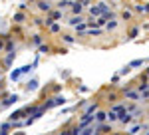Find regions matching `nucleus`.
Here are the masks:
<instances>
[{
    "label": "nucleus",
    "mask_w": 149,
    "mask_h": 135,
    "mask_svg": "<svg viewBox=\"0 0 149 135\" xmlns=\"http://www.w3.org/2000/svg\"><path fill=\"white\" fill-rule=\"evenodd\" d=\"M103 34H105V30H103V28H97V26L86 30V36H92V38H97V36H103Z\"/></svg>",
    "instance_id": "7"
},
{
    "label": "nucleus",
    "mask_w": 149,
    "mask_h": 135,
    "mask_svg": "<svg viewBox=\"0 0 149 135\" xmlns=\"http://www.w3.org/2000/svg\"><path fill=\"white\" fill-rule=\"evenodd\" d=\"M123 97L133 103H141V95H139L137 90H131V88H123Z\"/></svg>",
    "instance_id": "2"
},
{
    "label": "nucleus",
    "mask_w": 149,
    "mask_h": 135,
    "mask_svg": "<svg viewBox=\"0 0 149 135\" xmlns=\"http://www.w3.org/2000/svg\"><path fill=\"white\" fill-rule=\"evenodd\" d=\"M70 10H72V16H76V14H81V12H84V6L78 4V2H74V4L70 6Z\"/></svg>",
    "instance_id": "20"
},
{
    "label": "nucleus",
    "mask_w": 149,
    "mask_h": 135,
    "mask_svg": "<svg viewBox=\"0 0 149 135\" xmlns=\"http://www.w3.org/2000/svg\"><path fill=\"white\" fill-rule=\"evenodd\" d=\"M129 72H131V68H129V66H123L119 72H117V76H125V74H129Z\"/></svg>",
    "instance_id": "33"
},
{
    "label": "nucleus",
    "mask_w": 149,
    "mask_h": 135,
    "mask_svg": "<svg viewBox=\"0 0 149 135\" xmlns=\"http://www.w3.org/2000/svg\"><path fill=\"white\" fill-rule=\"evenodd\" d=\"M95 131L100 135H109L113 129H111V123H95Z\"/></svg>",
    "instance_id": "4"
},
{
    "label": "nucleus",
    "mask_w": 149,
    "mask_h": 135,
    "mask_svg": "<svg viewBox=\"0 0 149 135\" xmlns=\"http://www.w3.org/2000/svg\"><path fill=\"white\" fill-rule=\"evenodd\" d=\"M64 103H66V97H64V95H54V97H50L48 101L40 103V105L48 111V109H52V107H56V105H64Z\"/></svg>",
    "instance_id": "1"
},
{
    "label": "nucleus",
    "mask_w": 149,
    "mask_h": 135,
    "mask_svg": "<svg viewBox=\"0 0 149 135\" xmlns=\"http://www.w3.org/2000/svg\"><path fill=\"white\" fill-rule=\"evenodd\" d=\"M137 34H139V28H131V30H129V40H133Z\"/></svg>",
    "instance_id": "34"
},
{
    "label": "nucleus",
    "mask_w": 149,
    "mask_h": 135,
    "mask_svg": "<svg viewBox=\"0 0 149 135\" xmlns=\"http://www.w3.org/2000/svg\"><path fill=\"white\" fill-rule=\"evenodd\" d=\"M0 95H2V90H0Z\"/></svg>",
    "instance_id": "44"
},
{
    "label": "nucleus",
    "mask_w": 149,
    "mask_h": 135,
    "mask_svg": "<svg viewBox=\"0 0 149 135\" xmlns=\"http://www.w3.org/2000/svg\"><path fill=\"white\" fill-rule=\"evenodd\" d=\"M14 60H16V52H8L6 58H4V62H2V64H4V70H10V66H12Z\"/></svg>",
    "instance_id": "8"
},
{
    "label": "nucleus",
    "mask_w": 149,
    "mask_h": 135,
    "mask_svg": "<svg viewBox=\"0 0 149 135\" xmlns=\"http://www.w3.org/2000/svg\"><path fill=\"white\" fill-rule=\"evenodd\" d=\"M123 105H125V101H123V103H113V105L109 107V111H115V113H119L121 109H123Z\"/></svg>",
    "instance_id": "30"
},
{
    "label": "nucleus",
    "mask_w": 149,
    "mask_h": 135,
    "mask_svg": "<svg viewBox=\"0 0 149 135\" xmlns=\"http://www.w3.org/2000/svg\"><path fill=\"white\" fill-rule=\"evenodd\" d=\"M111 135H123V133H111Z\"/></svg>",
    "instance_id": "41"
},
{
    "label": "nucleus",
    "mask_w": 149,
    "mask_h": 135,
    "mask_svg": "<svg viewBox=\"0 0 149 135\" xmlns=\"http://www.w3.org/2000/svg\"><path fill=\"white\" fill-rule=\"evenodd\" d=\"M117 121H119V123H123V125H127V123H131V121H133V117H131L125 109H121V111L117 113Z\"/></svg>",
    "instance_id": "5"
},
{
    "label": "nucleus",
    "mask_w": 149,
    "mask_h": 135,
    "mask_svg": "<svg viewBox=\"0 0 149 135\" xmlns=\"http://www.w3.org/2000/svg\"><path fill=\"white\" fill-rule=\"evenodd\" d=\"M93 131H95V125L92 123V125H88V127H84V129L80 131V135H92Z\"/></svg>",
    "instance_id": "26"
},
{
    "label": "nucleus",
    "mask_w": 149,
    "mask_h": 135,
    "mask_svg": "<svg viewBox=\"0 0 149 135\" xmlns=\"http://www.w3.org/2000/svg\"><path fill=\"white\" fill-rule=\"evenodd\" d=\"M117 100H119L117 93H109V95H107V101H117Z\"/></svg>",
    "instance_id": "35"
},
{
    "label": "nucleus",
    "mask_w": 149,
    "mask_h": 135,
    "mask_svg": "<svg viewBox=\"0 0 149 135\" xmlns=\"http://www.w3.org/2000/svg\"><path fill=\"white\" fill-rule=\"evenodd\" d=\"M62 40H64L66 44H76V38H74L72 34H62Z\"/></svg>",
    "instance_id": "28"
},
{
    "label": "nucleus",
    "mask_w": 149,
    "mask_h": 135,
    "mask_svg": "<svg viewBox=\"0 0 149 135\" xmlns=\"http://www.w3.org/2000/svg\"><path fill=\"white\" fill-rule=\"evenodd\" d=\"M0 135H8V133H6V131H2V129H0Z\"/></svg>",
    "instance_id": "39"
},
{
    "label": "nucleus",
    "mask_w": 149,
    "mask_h": 135,
    "mask_svg": "<svg viewBox=\"0 0 149 135\" xmlns=\"http://www.w3.org/2000/svg\"><path fill=\"white\" fill-rule=\"evenodd\" d=\"M93 123V113H81L80 121H78V127L80 129H84V127H88V125Z\"/></svg>",
    "instance_id": "3"
},
{
    "label": "nucleus",
    "mask_w": 149,
    "mask_h": 135,
    "mask_svg": "<svg viewBox=\"0 0 149 135\" xmlns=\"http://www.w3.org/2000/svg\"><path fill=\"white\" fill-rule=\"evenodd\" d=\"M133 10L137 12V14H145L147 12V6L145 4H133Z\"/></svg>",
    "instance_id": "27"
},
{
    "label": "nucleus",
    "mask_w": 149,
    "mask_h": 135,
    "mask_svg": "<svg viewBox=\"0 0 149 135\" xmlns=\"http://www.w3.org/2000/svg\"><path fill=\"white\" fill-rule=\"evenodd\" d=\"M105 115H107V111L97 109V111L93 113V121H95V123H105Z\"/></svg>",
    "instance_id": "9"
},
{
    "label": "nucleus",
    "mask_w": 149,
    "mask_h": 135,
    "mask_svg": "<svg viewBox=\"0 0 149 135\" xmlns=\"http://www.w3.org/2000/svg\"><path fill=\"white\" fill-rule=\"evenodd\" d=\"M16 135H24V133H16Z\"/></svg>",
    "instance_id": "42"
},
{
    "label": "nucleus",
    "mask_w": 149,
    "mask_h": 135,
    "mask_svg": "<svg viewBox=\"0 0 149 135\" xmlns=\"http://www.w3.org/2000/svg\"><path fill=\"white\" fill-rule=\"evenodd\" d=\"M20 76H22V72H20V68H18V70H12V72H10V76H8V78H10L12 81H16V79L20 78Z\"/></svg>",
    "instance_id": "29"
},
{
    "label": "nucleus",
    "mask_w": 149,
    "mask_h": 135,
    "mask_svg": "<svg viewBox=\"0 0 149 135\" xmlns=\"http://www.w3.org/2000/svg\"><path fill=\"white\" fill-rule=\"evenodd\" d=\"M52 52V46L50 44H40L38 46V54H50Z\"/></svg>",
    "instance_id": "23"
},
{
    "label": "nucleus",
    "mask_w": 149,
    "mask_h": 135,
    "mask_svg": "<svg viewBox=\"0 0 149 135\" xmlns=\"http://www.w3.org/2000/svg\"><path fill=\"white\" fill-rule=\"evenodd\" d=\"M12 20H14V24H24V22H26V14H24L22 10H20V12H16Z\"/></svg>",
    "instance_id": "19"
},
{
    "label": "nucleus",
    "mask_w": 149,
    "mask_h": 135,
    "mask_svg": "<svg viewBox=\"0 0 149 135\" xmlns=\"http://www.w3.org/2000/svg\"><path fill=\"white\" fill-rule=\"evenodd\" d=\"M88 12H90V18H100V16L103 14V12L100 10V6H97V4H95V6L92 4V6H90V10H88Z\"/></svg>",
    "instance_id": "16"
},
{
    "label": "nucleus",
    "mask_w": 149,
    "mask_h": 135,
    "mask_svg": "<svg viewBox=\"0 0 149 135\" xmlns=\"http://www.w3.org/2000/svg\"><path fill=\"white\" fill-rule=\"evenodd\" d=\"M48 28H50V34H60L62 32V28H60V24H52V26H48Z\"/></svg>",
    "instance_id": "31"
},
{
    "label": "nucleus",
    "mask_w": 149,
    "mask_h": 135,
    "mask_svg": "<svg viewBox=\"0 0 149 135\" xmlns=\"http://www.w3.org/2000/svg\"><path fill=\"white\" fill-rule=\"evenodd\" d=\"M81 22H84V16H81V14H76V16H72V18L68 20V24H70V26H74V28H76L78 24H81Z\"/></svg>",
    "instance_id": "17"
},
{
    "label": "nucleus",
    "mask_w": 149,
    "mask_h": 135,
    "mask_svg": "<svg viewBox=\"0 0 149 135\" xmlns=\"http://www.w3.org/2000/svg\"><path fill=\"white\" fill-rule=\"evenodd\" d=\"M86 30H88V26H86V22H81L76 26V34L78 36H86Z\"/></svg>",
    "instance_id": "25"
},
{
    "label": "nucleus",
    "mask_w": 149,
    "mask_h": 135,
    "mask_svg": "<svg viewBox=\"0 0 149 135\" xmlns=\"http://www.w3.org/2000/svg\"><path fill=\"white\" fill-rule=\"evenodd\" d=\"M34 24L36 26H42V18H34Z\"/></svg>",
    "instance_id": "37"
},
{
    "label": "nucleus",
    "mask_w": 149,
    "mask_h": 135,
    "mask_svg": "<svg viewBox=\"0 0 149 135\" xmlns=\"http://www.w3.org/2000/svg\"><path fill=\"white\" fill-rule=\"evenodd\" d=\"M97 109H100V101H92V103H88V105H86L84 113H95Z\"/></svg>",
    "instance_id": "14"
},
{
    "label": "nucleus",
    "mask_w": 149,
    "mask_h": 135,
    "mask_svg": "<svg viewBox=\"0 0 149 135\" xmlns=\"http://www.w3.org/2000/svg\"><path fill=\"white\" fill-rule=\"evenodd\" d=\"M58 135H70V129H64V131H60Z\"/></svg>",
    "instance_id": "38"
},
{
    "label": "nucleus",
    "mask_w": 149,
    "mask_h": 135,
    "mask_svg": "<svg viewBox=\"0 0 149 135\" xmlns=\"http://www.w3.org/2000/svg\"><path fill=\"white\" fill-rule=\"evenodd\" d=\"M40 44H44V36H42V34H34V36H32V46L38 48Z\"/></svg>",
    "instance_id": "21"
},
{
    "label": "nucleus",
    "mask_w": 149,
    "mask_h": 135,
    "mask_svg": "<svg viewBox=\"0 0 149 135\" xmlns=\"http://www.w3.org/2000/svg\"><path fill=\"white\" fill-rule=\"evenodd\" d=\"M14 50H16V44H14L12 40H8V42L4 44V48H2V52H6V54H8V52H14Z\"/></svg>",
    "instance_id": "24"
},
{
    "label": "nucleus",
    "mask_w": 149,
    "mask_h": 135,
    "mask_svg": "<svg viewBox=\"0 0 149 135\" xmlns=\"http://www.w3.org/2000/svg\"><path fill=\"white\" fill-rule=\"evenodd\" d=\"M145 64H147V60H145V58H137V60H131L127 66L133 70V68H141V66H145Z\"/></svg>",
    "instance_id": "11"
},
{
    "label": "nucleus",
    "mask_w": 149,
    "mask_h": 135,
    "mask_svg": "<svg viewBox=\"0 0 149 135\" xmlns=\"http://www.w3.org/2000/svg\"><path fill=\"white\" fill-rule=\"evenodd\" d=\"M2 48H4V44H2V42H0V52H2Z\"/></svg>",
    "instance_id": "40"
},
{
    "label": "nucleus",
    "mask_w": 149,
    "mask_h": 135,
    "mask_svg": "<svg viewBox=\"0 0 149 135\" xmlns=\"http://www.w3.org/2000/svg\"><path fill=\"white\" fill-rule=\"evenodd\" d=\"M119 78H121V76H117V74H115L113 78H111V86H115V84H119Z\"/></svg>",
    "instance_id": "36"
},
{
    "label": "nucleus",
    "mask_w": 149,
    "mask_h": 135,
    "mask_svg": "<svg viewBox=\"0 0 149 135\" xmlns=\"http://www.w3.org/2000/svg\"><path fill=\"white\" fill-rule=\"evenodd\" d=\"M36 4H38V10H42V12H50V10H52L50 0H38Z\"/></svg>",
    "instance_id": "10"
},
{
    "label": "nucleus",
    "mask_w": 149,
    "mask_h": 135,
    "mask_svg": "<svg viewBox=\"0 0 149 135\" xmlns=\"http://www.w3.org/2000/svg\"><path fill=\"white\" fill-rule=\"evenodd\" d=\"M48 18H52V20L56 22V20H60V18H64V12L62 10H50V16H48Z\"/></svg>",
    "instance_id": "22"
},
{
    "label": "nucleus",
    "mask_w": 149,
    "mask_h": 135,
    "mask_svg": "<svg viewBox=\"0 0 149 135\" xmlns=\"http://www.w3.org/2000/svg\"><path fill=\"white\" fill-rule=\"evenodd\" d=\"M18 100H20V95H18V93H10V95H6V100L2 101L0 105H2V107H10L12 103H16Z\"/></svg>",
    "instance_id": "6"
},
{
    "label": "nucleus",
    "mask_w": 149,
    "mask_h": 135,
    "mask_svg": "<svg viewBox=\"0 0 149 135\" xmlns=\"http://www.w3.org/2000/svg\"><path fill=\"white\" fill-rule=\"evenodd\" d=\"M117 26H119V20L115 18V20H109V22L105 24V28H103V30H105V32H115V30H117Z\"/></svg>",
    "instance_id": "13"
},
{
    "label": "nucleus",
    "mask_w": 149,
    "mask_h": 135,
    "mask_svg": "<svg viewBox=\"0 0 149 135\" xmlns=\"http://www.w3.org/2000/svg\"><path fill=\"white\" fill-rule=\"evenodd\" d=\"M72 4H74V0H58V2H56L58 10H62V12L66 10V8H70Z\"/></svg>",
    "instance_id": "15"
},
{
    "label": "nucleus",
    "mask_w": 149,
    "mask_h": 135,
    "mask_svg": "<svg viewBox=\"0 0 149 135\" xmlns=\"http://www.w3.org/2000/svg\"><path fill=\"white\" fill-rule=\"evenodd\" d=\"M141 135H147V133H141Z\"/></svg>",
    "instance_id": "45"
},
{
    "label": "nucleus",
    "mask_w": 149,
    "mask_h": 135,
    "mask_svg": "<svg viewBox=\"0 0 149 135\" xmlns=\"http://www.w3.org/2000/svg\"><path fill=\"white\" fill-rule=\"evenodd\" d=\"M139 133H143V127H141V123H137V121H135V123H133V127L127 131V135H139Z\"/></svg>",
    "instance_id": "18"
},
{
    "label": "nucleus",
    "mask_w": 149,
    "mask_h": 135,
    "mask_svg": "<svg viewBox=\"0 0 149 135\" xmlns=\"http://www.w3.org/2000/svg\"><path fill=\"white\" fill-rule=\"evenodd\" d=\"M0 86H2V79H0Z\"/></svg>",
    "instance_id": "43"
},
{
    "label": "nucleus",
    "mask_w": 149,
    "mask_h": 135,
    "mask_svg": "<svg viewBox=\"0 0 149 135\" xmlns=\"http://www.w3.org/2000/svg\"><path fill=\"white\" fill-rule=\"evenodd\" d=\"M121 18H123V20H131V18H133L131 10H125V8H123V10H121Z\"/></svg>",
    "instance_id": "32"
},
{
    "label": "nucleus",
    "mask_w": 149,
    "mask_h": 135,
    "mask_svg": "<svg viewBox=\"0 0 149 135\" xmlns=\"http://www.w3.org/2000/svg\"><path fill=\"white\" fill-rule=\"evenodd\" d=\"M40 88V81L38 79H30V81H26V91L30 93V91H36Z\"/></svg>",
    "instance_id": "12"
}]
</instances>
